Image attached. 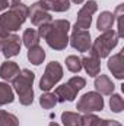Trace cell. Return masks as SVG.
Listing matches in <instances>:
<instances>
[{"mask_svg":"<svg viewBox=\"0 0 124 126\" xmlns=\"http://www.w3.org/2000/svg\"><path fill=\"white\" fill-rule=\"evenodd\" d=\"M80 60H82V67H85V70H86V73L89 76H93L95 78V76H98L101 73V63H99L101 59H98V57L89 54V56L82 57Z\"/></svg>","mask_w":124,"mask_h":126,"instance_id":"9a60e30c","label":"cell"},{"mask_svg":"<svg viewBox=\"0 0 124 126\" xmlns=\"http://www.w3.org/2000/svg\"><path fill=\"white\" fill-rule=\"evenodd\" d=\"M114 88H115V85L112 84V81L107 75L99 73L98 76H95V90H96V93H99L101 95H111L114 94Z\"/></svg>","mask_w":124,"mask_h":126,"instance_id":"7c38bea8","label":"cell"},{"mask_svg":"<svg viewBox=\"0 0 124 126\" xmlns=\"http://www.w3.org/2000/svg\"><path fill=\"white\" fill-rule=\"evenodd\" d=\"M63 78V67L59 62H50L47 64L44 75L39 81V88L41 91H50L51 88H54V85Z\"/></svg>","mask_w":124,"mask_h":126,"instance_id":"5b68a950","label":"cell"},{"mask_svg":"<svg viewBox=\"0 0 124 126\" xmlns=\"http://www.w3.org/2000/svg\"><path fill=\"white\" fill-rule=\"evenodd\" d=\"M114 13L112 12H102L99 16H98V22H96V28L101 32H107L112 30V25H114Z\"/></svg>","mask_w":124,"mask_h":126,"instance_id":"e0dca14e","label":"cell"},{"mask_svg":"<svg viewBox=\"0 0 124 126\" xmlns=\"http://www.w3.org/2000/svg\"><path fill=\"white\" fill-rule=\"evenodd\" d=\"M72 1H73V3H76V4H80V3H83L85 0H72Z\"/></svg>","mask_w":124,"mask_h":126,"instance_id":"4dcf8cb0","label":"cell"},{"mask_svg":"<svg viewBox=\"0 0 124 126\" xmlns=\"http://www.w3.org/2000/svg\"><path fill=\"white\" fill-rule=\"evenodd\" d=\"M110 107L114 113H121L124 110V100L121 95L118 94H111L110 98Z\"/></svg>","mask_w":124,"mask_h":126,"instance_id":"d4e9b609","label":"cell"},{"mask_svg":"<svg viewBox=\"0 0 124 126\" xmlns=\"http://www.w3.org/2000/svg\"><path fill=\"white\" fill-rule=\"evenodd\" d=\"M34 79H35L34 72H31L29 69H22L19 75L12 81L13 88L16 94L19 95V101L22 106H29L34 101V90H32Z\"/></svg>","mask_w":124,"mask_h":126,"instance_id":"3957f363","label":"cell"},{"mask_svg":"<svg viewBox=\"0 0 124 126\" xmlns=\"http://www.w3.org/2000/svg\"><path fill=\"white\" fill-rule=\"evenodd\" d=\"M28 10L29 7H26L24 3H18L7 12H3L0 15V35H9L10 32L18 31L26 21Z\"/></svg>","mask_w":124,"mask_h":126,"instance_id":"7a4b0ae2","label":"cell"},{"mask_svg":"<svg viewBox=\"0 0 124 126\" xmlns=\"http://www.w3.org/2000/svg\"><path fill=\"white\" fill-rule=\"evenodd\" d=\"M70 30V22L67 19H57L38 27L39 38H44L47 44L54 50H64L69 44L67 32Z\"/></svg>","mask_w":124,"mask_h":126,"instance_id":"6da1fadb","label":"cell"},{"mask_svg":"<svg viewBox=\"0 0 124 126\" xmlns=\"http://www.w3.org/2000/svg\"><path fill=\"white\" fill-rule=\"evenodd\" d=\"M0 126H19V119L12 113L0 110Z\"/></svg>","mask_w":124,"mask_h":126,"instance_id":"603a6c76","label":"cell"},{"mask_svg":"<svg viewBox=\"0 0 124 126\" xmlns=\"http://www.w3.org/2000/svg\"><path fill=\"white\" fill-rule=\"evenodd\" d=\"M67 84H70L76 91H80V90L86 85V79L82 78V76H73V78H70V79L67 81Z\"/></svg>","mask_w":124,"mask_h":126,"instance_id":"4316f807","label":"cell"},{"mask_svg":"<svg viewBox=\"0 0 124 126\" xmlns=\"http://www.w3.org/2000/svg\"><path fill=\"white\" fill-rule=\"evenodd\" d=\"M21 69L16 62H4L0 66V78L6 82H12L18 75H19Z\"/></svg>","mask_w":124,"mask_h":126,"instance_id":"5bb4252c","label":"cell"},{"mask_svg":"<svg viewBox=\"0 0 124 126\" xmlns=\"http://www.w3.org/2000/svg\"><path fill=\"white\" fill-rule=\"evenodd\" d=\"M44 59H45V51H44L42 47L34 46L31 48H28V60L32 64L38 66V64H41V63L44 62Z\"/></svg>","mask_w":124,"mask_h":126,"instance_id":"ac0fdd59","label":"cell"},{"mask_svg":"<svg viewBox=\"0 0 124 126\" xmlns=\"http://www.w3.org/2000/svg\"><path fill=\"white\" fill-rule=\"evenodd\" d=\"M28 16L31 18V22L35 27H39V25H44V24H48V22L53 21L50 12L41 9L38 6V3H34L31 6V9L28 10Z\"/></svg>","mask_w":124,"mask_h":126,"instance_id":"30bf717a","label":"cell"},{"mask_svg":"<svg viewBox=\"0 0 124 126\" xmlns=\"http://www.w3.org/2000/svg\"><path fill=\"white\" fill-rule=\"evenodd\" d=\"M76 109L79 111H83V113L99 111V110L104 109V98H102V95L99 94V93H96V91L86 93V94H83L79 98Z\"/></svg>","mask_w":124,"mask_h":126,"instance_id":"8992f818","label":"cell"},{"mask_svg":"<svg viewBox=\"0 0 124 126\" xmlns=\"http://www.w3.org/2000/svg\"><path fill=\"white\" fill-rule=\"evenodd\" d=\"M18 3H21V0H7V4H9V7H12V6L18 4Z\"/></svg>","mask_w":124,"mask_h":126,"instance_id":"f546056e","label":"cell"},{"mask_svg":"<svg viewBox=\"0 0 124 126\" xmlns=\"http://www.w3.org/2000/svg\"><path fill=\"white\" fill-rule=\"evenodd\" d=\"M62 122L64 126H82V116L73 111L62 113Z\"/></svg>","mask_w":124,"mask_h":126,"instance_id":"44dd1931","label":"cell"},{"mask_svg":"<svg viewBox=\"0 0 124 126\" xmlns=\"http://www.w3.org/2000/svg\"><path fill=\"white\" fill-rule=\"evenodd\" d=\"M123 10H124V4H118L115 12H114V19H117V22H118V32H117L118 38L123 37V22H121L123 21Z\"/></svg>","mask_w":124,"mask_h":126,"instance_id":"484cf974","label":"cell"},{"mask_svg":"<svg viewBox=\"0 0 124 126\" xmlns=\"http://www.w3.org/2000/svg\"><path fill=\"white\" fill-rule=\"evenodd\" d=\"M108 69L112 72V75L117 79L124 78V50L118 51L108 60Z\"/></svg>","mask_w":124,"mask_h":126,"instance_id":"8fae6325","label":"cell"},{"mask_svg":"<svg viewBox=\"0 0 124 126\" xmlns=\"http://www.w3.org/2000/svg\"><path fill=\"white\" fill-rule=\"evenodd\" d=\"M15 100V94L12 87L7 85V82H0V106L10 104Z\"/></svg>","mask_w":124,"mask_h":126,"instance_id":"d6986e66","label":"cell"},{"mask_svg":"<svg viewBox=\"0 0 124 126\" xmlns=\"http://www.w3.org/2000/svg\"><path fill=\"white\" fill-rule=\"evenodd\" d=\"M66 67L72 73H79L82 70V60L77 56H67L66 57Z\"/></svg>","mask_w":124,"mask_h":126,"instance_id":"cb8c5ba5","label":"cell"},{"mask_svg":"<svg viewBox=\"0 0 124 126\" xmlns=\"http://www.w3.org/2000/svg\"><path fill=\"white\" fill-rule=\"evenodd\" d=\"M48 126H60V125H59V123H56V122H51Z\"/></svg>","mask_w":124,"mask_h":126,"instance_id":"1f68e13d","label":"cell"},{"mask_svg":"<svg viewBox=\"0 0 124 126\" xmlns=\"http://www.w3.org/2000/svg\"><path fill=\"white\" fill-rule=\"evenodd\" d=\"M72 47L77 51H89L92 43H91V34L88 30H76L73 28V32H72V37L69 38Z\"/></svg>","mask_w":124,"mask_h":126,"instance_id":"ba28073f","label":"cell"},{"mask_svg":"<svg viewBox=\"0 0 124 126\" xmlns=\"http://www.w3.org/2000/svg\"><path fill=\"white\" fill-rule=\"evenodd\" d=\"M98 9V4L95 0H88L82 9L77 12V19H76V24H74V28L76 30H88L91 27V22H92V15L96 12Z\"/></svg>","mask_w":124,"mask_h":126,"instance_id":"52a82bcc","label":"cell"},{"mask_svg":"<svg viewBox=\"0 0 124 126\" xmlns=\"http://www.w3.org/2000/svg\"><path fill=\"white\" fill-rule=\"evenodd\" d=\"M9 7V4H7V0H0V13L4 10V9H7Z\"/></svg>","mask_w":124,"mask_h":126,"instance_id":"f1b7e54d","label":"cell"},{"mask_svg":"<svg viewBox=\"0 0 124 126\" xmlns=\"http://www.w3.org/2000/svg\"><path fill=\"white\" fill-rule=\"evenodd\" d=\"M57 103H59V101H57V97H56L54 93L47 91V93H44V94L39 97V104H41V107H42V109H45V110L53 109Z\"/></svg>","mask_w":124,"mask_h":126,"instance_id":"7402d4cb","label":"cell"},{"mask_svg":"<svg viewBox=\"0 0 124 126\" xmlns=\"http://www.w3.org/2000/svg\"><path fill=\"white\" fill-rule=\"evenodd\" d=\"M77 93L79 91H76L70 84H63V85H60V87H57L56 90H54V94H56V97H57V101H60V103H63V101H73L74 98H76V95H77Z\"/></svg>","mask_w":124,"mask_h":126,"instance_id":"2e32d148","label":"cell"},{"mask_svg":"<svg viewBox=\"0 0 124 126\" xmlns=\"http://www.w3.org/2000/svg\"><path fill=\"white\" fill-rule=\"evenodd\" d=\"M38 6L44 10H54V12H66L70 9L69 0H38Z\"/></svg>","mask_w":124,"mask_h":126,"instance_id":"4fadbf2b","label":"cell"},{"mask_svg":"<svg viewBox=\"0 0 124 126\" xmlns=\"http://www.w3.org/2000/svg\"><path fill=\"white\" fill-rule=\"evenodd\" d=\"M93 126H121V123H118L117 120H102V119H98Z\"/></svg>","mask_w":124,"mask_h":126,"instance_id":"83f0119b","label":"cell"},{"mask_svg":"<svg viewBox=\"0 0 124 126\" xmlns=\"http://www.w3.org/2000/svg\"><path fill=\"white\" fill-rule=\"evenodd\" d=\"M21 46H22V38H19V35H16V34H9L4 38L0 50L3 51V56L6 59H9V57H13V56L19 54Z\"/></svg>","mask_w":124,"mask_h":126,"instance_id":"9c48e42d","label":"cell"},{"mask_svg":"<svg viewBox=\"0 0 124 126\" xmlns=\"http://www.w3.org/2000/svg\"><path fill=\"white\" fill-rule=\"evenodd\" d=\"M22 43H24L28 48H31L34 46H38V43H39L38 31H37V30H32V28L25 30L24 35H22Z\"/></svg>","mask_w":124,"mask_h":126,"instance_id":"ffe728a7","label":"cell"},{"mask_svg":"<svg viewBox=\"0 0 124 126\" xmlns=\"http://www.w3.org/2000/svg\"><path fill=\"white\" fill-rule=\"evenodd\" d=\"M118 35H117V32L115 31H107V32H102L95 41H93V44L91 46V48H89V54L91 56H95V57H98V59H104V57H107L111 51H112V48L118 44Z\"/></svg>","mask_w":124,"mask_h":126,"instance_id":"277c9868","label":"cell"}]
</instances>
